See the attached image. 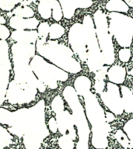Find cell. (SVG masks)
I'll use <instances>...</instances> for the list:
<instances>
[{
    "label": "cell",
    "instance_id": "cell-28",
    "mask_svg": "<svg viewBox=\"0 0 133 149\" xmlns=\"http://www.w3.org/2000/svg\"><path fill=\"white\" fill-rule=\"evenodd\" d=\"M129 7H133V0H124Z\"/></svg>",
    "mask_w": 133,
    "mask_h": 149
},
{
    "label": "cell",
    "instance_id": "cell-9",
    "mask_svg": "<svg viewBox=\"0 0 133 149\" xmlns=\"http://www.w3.org/2000/svg\"><path fill=\"white\" fill-rule=\"evenodd\" d=\"M55 119L58 127V132L62 135H68L77 141L76 128L75 127L73 117L71 112L64 109L55 113Z\"/></svg>",
    "mask_w": 133,
    "mask_h": 149
},
{
    "label": "cell",
    "instance_id": "cell-31",
    "mask_svg": "<svg viewBox=\"0 0 133 149\" xmlns=\"http://www.w3.org/2000/svg\"><path fill=\"white\" fill-rule=\"evenodd\" d=\"M32 1H39V2H41V1H44V0H32Z\"/></svg>",
    "mask_w": 133,
    "mask_h": 149
},
{
    "label": "cell",
    "instance_id": "cell-16",
    "mask_svg": "<svg viewBox=\"0 0 133 149\" xmlns=\"http://www.w3.org/2000/svg\"><path fill=\"white\" fill-rule=\"evenodd\" d=\"M55 0H44L39 2L38 12L44 19H48L52 16V7Z\"/></svg>",
    "mask_w": 133,
    "mask_h": 149
},
{
    "label": "cell",
    "instance_id": "cell-3",
    "mask_svg": "<svg viewBox=\"0 0 133 149\" xmlns=\"http://www.w3.org/2000/svg\"><path fill=\"white\" fill-rule=\"evenodd\" d=\"M93 19L104 63L105 66H111L115 62V51L114 39L110 33L107 14L98 9L93 13Z\"/></svg>",
    "mask_w": 133,
    "mask_h": 149
},
{
    "label": "cell",
    "instance_id": "cell-25",
    "mask_svg": "<svg viewBox=\"0 0 133 149\" xmlns=\"http://www.w3.org/2000/svg\"><path fill=\"white\" fill-rule=\"evenodd\" d=\"M122 130L128 136V139L130 140L131 144L133 145V118L129 119L128 120L126 121Z\"/></svg>",
    "mask_w": 133,
    "mask_h": 149
},
{
    "label": "cell",
    "instance_id": "cell-14",
    "mask_svg": "<svg viewBox=\"0 0 133 149\" xmlns=\"http://www.w3.org/2000/svg\"><path fill=\"white\" fill-rule=\"evenodd\" d=\"M120 89L124 111L127 114L133 113V92L132 88L128 86L121 85Z\"/></svg>",
    "mask_w": 133,
    "mask_h": 149
},
{
    "label": "cell",
    "instance_id": "cell-29",
    "mask_svg": "<svg viewBox=\"0 0 133 149\" xmlns=\"http://www.w3.org/2000/svg\"><path fill=\"white\" fill-rule=\"evenodd\" d=\"M128 75H130L131 77H132L133 78V67H132L128 71Z\"/></svg>",
    "mask_w": 133,
    "mask_h": 149
},
{
    "label": "cell",
    "instance_id": "cell-17",
    "mask_svg": "<svg viewBox=\"0 0 133 149\" xmlns=\"http://www.w3.org/2000/svg\"><path fill=\"white\" fill-rule=\"evenodd\" d=\"M65 29L62 25L59 23H53L50 26L49 29V39L50 40H57L64 36Z\"/></svg>",
    "mask_w": 133,
    "mask_h": 149
},
{
    "label": "cell",
    "instance_id": "cell-27",
    "mask_svg": "<svg viewBox=\"0 0 133 149\" xmlns=\"http://www.w3.org/2000/svg\"><path fill=\"white\" fill-rule=\"evenodd\" d=\"M115 116H116L114 114H113L110 111L106 112V120H107V122L108 123L112 122V121H114L115 120Z\"/></svg>",
    "mask_w": 133,
    "mask_h": 149
},
{
    "label": "cell",
    "instance_id": "cell-4",
    "mask_svg": "<svg viewBox=\"0 0 133 149\" xmlns=\"http://www.w3.org/2000/svg\"><path fill=\"white\" fill-rule=\"evenodd\" d=\"M31 68L38 80L51 89H56L58 87V82H65L69 79V73L41 55L34 56L31 61Z\"/></svg>",
    "mask_w": 133,
    "mask_h": 149
},
{
    "label": "cell",
    "instance_id": "cell-21",
    "mask_svg": "<svg viewBox=\"0 0 133 149\" xmlns=\"http://www.w3.org/2000/svg\"><path fill=\"white\" fill-rule=\"evenodd\" d=\"M118 56L119 61L121 63H128L132 61L133 55L130 47H122L121 50L118 51Z\"/></svg>",
    "mask_w": 133,
    "mask_h": 149
},
{
    "label": "cell",
    "instance_id": "cell-20",
    "mask_svg": "<svg viewBox=\"0 0 133 149\" xmlns=\"http://www.w3.org/2000/svg\"><path fill=\"white\" fill-rule=\"evenodd\" d=\"M114 137L117 141L119 142V144L125 148H128L131 145L130 140L128 139V136L123 131V130H118L114 133Z\"/></svg>",
    "mask_w": 133,
    "mask_h": 149
},
{
    "label": "cell",
    "instance_id": "cell-11",
    "mask_svg": "<svg viewBox=\"0 0 133 149\" xmlns=\"http://www.w3.org/2000/svg\"><path fill=\"white\" fill-rule=\"evenodd\" d=\"M127 74L128 71L125 66L119 64H114L108 66L107 71V81L115 85L121 86L125 81Z\"/></svg>",
    "mask_w": 133,
    "mask_h": 149
},
{
    "label": "cell",
    "instance_id": "cell-18",
    "mask_svg": "<svg viewBox=\"0 0 133 149\" xmlns=\"http://www.w3.org/2000/svg\"><path fill=\"white\" fill-rule=\"evenodd\" d=\"M76 144V141L68 135H61L58 139V144L60 149H75Z\"/></svg>",
    "mask_w": 133,
    "mask_h": 149
},
{
    "label": "cell",
    "instance_id": "cell-22",
    "mask_svg": "<svg viewBox=\"0 0 133 149\" xmlns=\"http://www.w3.org/2000/svg\"><path fill=\"white\" fill-rule=\"evenodd\" d=\"M54 20L59 22L64 17L63 16V11L61 6L60 2H58V0H55L53 4V7H52V16Z\"/></svg>",
    "mask_w": 133,
    "mask_h": 149
},
{
    "label": "cell",
    "instance_id": "cell-5",
    "mask_svg": "<svg viewBox=\"0 0 133 149\" xmlns=\"http://www.w3.org/2000/svg\"><path fill=\"white\" fill-rule=\"evenodd\" d=\"M110 33L118 45L130 47L133 42V18L126 13H108Z\"/></svg>",
    "mask_w": 133,
    "mask_h": 149
},
{
    "label": "cell",
    "instance_id": "cell-33",
    "mask_svg": "<svg viewBox=\"0 0 133 149\" xmlns=\"http://www.w3.org/2000/svg\"><path fill=\"white\" fill-rule=\"evenodd\" d=\"M132 61H133V56H132Z\"/></svg>",
    "mask_w": 133,
    "mask_h": 149
},
{
    "label": "cell",
    "instance_id": "cell-19",
    "mask_svg": "<svg viewBox=\"0 0 133 149\" xmlns=\"http://www.w3.org/2000/svg\"><path fill=\"white\" fill-rule=\"evenodd\" d=\"M65 102L62 95H57L55 97H54L51 102V108L55 114L65 109Z\"/></svg>",
    "mask_w": 133,
    "mask_h": 149
},
{
    "label": "cell",
    "instance_id": "cell-1",
    "mask_svg": "<svg viewBox=\"0 0 133 149\" xmlns=\"http://www.w3.org/2000/svg\"><path fill=\"white\" fill-rule=\"evenodd\" d=\"M37 51L42 58L69 74H78L83 70L81 63L72 49L57 40H38Z\"/></svg>",
    "mask_w": 133,
    "mask_h": 149
},
{
    "label": "cell",
    "instance_id": "cell-32",
    "mask_svg": "<svg viewBox=\"0 0 133 149\" xmlns=\"http://www.w3.org/2000/svg\"><path fill=\"white\" fill-rule=\"evenodd\" d=\"M132 88H133V80H132Z\"/></svg>",
    "mask_w": 133,
    "mask_h": 149
},
{
    "label": "cell",
    "instance_id": "cell-26",
    "mask_svg": "<svg viewBox=\"0 0 133 149\" xmlns=\"http://www.w3.org/2000/svg\"><path fill=\"white\" fill-rule=\"evenodd\" d=\"M48 128L50 132L52 134H56L58 132V127L57 120H56L55 117H51L49 119L48 123Z\"/></svg>",
    "mask_w": 133,
    "mask_h": 149
},
{
    "label": "cell",
    "instance_id": "cell-7",
    "mask_svg": "<svg viewBox=\"0 0 133 149\" xmlns=\"http://www.w3.org/2000/svg\"><path fill=\"white\" fill-rule=\"evenodd\" d=\"M69 47L80 61L86 63L87 59V43L86 30L83 23H76L71 26L68 33Z\"/></svg>",
    "mask_w": 133,
    "mask_h": 149
},
{
    "label": "cell",
    "instance_id": "cell-15",
    "mask_svg": "<svg viewBox=\"0 0 133 149\" xmlns=\"http://www.w3.org/2000/svg\"><path fill=\"white\" fill-rule=\"evenodd\" d=\"M105 9L108 13H127L130 7L124 0H108L105 5Z\"/></svg>",
    "mask_w": 133,
    "mask_h": 149
},
{
    "label": "cell",
    "instance_id": "cell-23",
    "mask_svg": "<svg viewBox=\"0 0 133 149\" xmlns=\"http://www.w3.org/2000/svg\"><path fill=\"white\" fill-rule=\"evenodd\" d=\"M13 13L17 15L20 17H27V18H32V16L34 15V12L31 8L28 6H19L14 10Z\"/></svg>",
    "mask_w": 133,
    "mask_h": 149
},
{
    "label": "cell",
    "instance_id": "cell-30",
    "mask_svg": "<svg viewBox=\"0 0 133 149\" xmlns=\"http://www.w3.org/2000/svg\"><path fill=\"white\" fill-rule=\"evenodd\" d=\"M6 23V19L3 17L0 16V23Z\"/></svg>",
    "mask_w": 133,
    "mask_h": 149
},
{
    "label": "cell",
    "instance_id": "cell-24",
    "mask_svg": "<svg viewBox=\"0 0 133 149\" xmlns=\"http://www.w3.org/2000/svg\"><path fill=\"white\" fill-rule=\"evenodd\" d=\"M49 29H50V26L47 22L41 23L38 26V36H39L40 39L43 41H47V38L49 36Z\"/></svg>",
    "mask_w": 133,
    "mask_h": 149
},
{
    "label": "cell",
    "instance_id": "cell-13",
    "mask_svg": "<svg viewBox=\"0 0 133 149\" xmlns=\"http://www.w3.org/2000/svg\"><path fill=\"white\" fill-rule=\"evenodd\" d=\"M39 25V21L36 18L23 19L20 16H14L10 19V26L16 29L34 30Z\"/></svg>",
    "mask_w": 133,
    "mask_h": 149
},
{
    "label": "cell",
    "instance_id": "cell-2",
    "mask_svg": "<svg viewBox=\"0 0 133 149\" xmlns=\"http://www.w3.org/2000/svg\"><path fill=\"white\" fill-rule=\"evenodd\" d=\"M62 97L71 110L75 127L76 128L77 141L76 149H89L90 143V125L86 117L83 102L73 86H65Z\"/></svg>",
    "mask_w": 133,
    "mask_h": 149
},
{
    "label": "cell",
    "instance_id": "cell-6",
    "mask_svg": "<svg viewBox=\"0 0 133 149\" xmlns=\"http://www.w3.org/2000/svg\"><path fill=\"white\" fill-rule=\"evenodd\" d=\"M83 98V104L90 129L109 124L106 120V112L95 93L91 92Z\"/></svg>",
    "mask_w": 133,
    "mask_h": 149
},
{
    "label": "cell",
    "instance_id": "cell-8",
    "mask_svg": "<svg viewBox=\"0 0 133 149\" xmlns=\"http://www.w3.org/2000/svg\"><path fill=\"white\" fill-rule=\"evenodd\" d=\"M100 98L103 105L108 109V111L116 116H121L125 113L119 86L107 81L106 88L100 94Z\"/></svg>",
    "mask_w": 133,
    "mask_h": 149
},
{
    "label": "cell",
    "instance_id": "cell-10",
    "mask_svg": "<svg viewBox=\"0 0 133 149\" xmlns=\"http://www.w3.org/2000/svg\"><path fill=\"white\" fill-rule=\"evenodd\" d=\"M63 11L64 18L70 19L74 16L76 10L88 9L93 5V0H58Z\"/></svg>",
    "mask_w": 133,
    "mask_h": 149
},
{
    "label": "cell",
    "instance_id": "cell-12",
    "mask_svg": "<svg viewBox=\"0 0 133 149\" xmlns=\"http://www.w3.org/2000/svg\"><path fill=\"white\" fill-rule=\"evenodd\" d=\"M93 83L91 79L85 74L77 76L73 82V88L79 95V97H84L85 95L91 93Z\"/></svg>",
    "mask_w": 133,
    "mask_h": 149
}]
</instances>
